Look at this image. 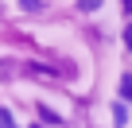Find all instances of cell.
<instances>
[{
    "label": "cell",
    "mask_w": 132,
    "mask_h": 128,
    "mask_svg": "<svg viewBox=\"0 0 132 128\" xmlns=\"http://www.w3.org/2000/svg\"><path fill=\"white\" fill-rule=\"evenodd\" d=\"M113 120H117V124H128V109H124V105H120V101H117V105H113Z\"/></svg>",
    "instance_id": "6da1fadb"
},
{
    "label": "cell",
    "mask_w": 132,
    "mask_h": 128,
    "mask_svg": "<svg viewBox=\"0 0 132 128\" xmlns=\"http://www.w3.org/2000/svg\"><path fill=\"white\" fill-rule=\"evenodd\" d=\"M78 8H82V12H97V8H101V0H78Z\"/></svg>",
    "instance_id": "7a4b0ae2"
},
{
    "label": "cell",
    "mask_w": 132,
    "mask_h": 128,
    "mask_svg": "<svg viewBox=\"0 0 132 128\" xmlns=\"http://www.w3.org/2000/svg\"><path fill=\"white\" fill-rule=\"evenodd\" d=\"M20 8L23 12H39V0H20Z\"/></svg>",
    "instance_id": "3957f363"
},
{
    "label": "cell",
    "mask_w": 132,
    "mask_h": 128,
    "mask_svg": "<svg viewBox=\"0 0 132 128\" xmlns=\"http://www.w3.org/2000/svg\"><path fill=\"white\" fill-rule=\"evenodd\" d=\"M120 89H124V93H128V97H132V74H128V78H124V82H120Z\"/></svg>",
    "instance_id": "277c9868"
},
{
    "label": "cell",
    "mask_w": 132,
    "mask_h": 128,
    "mask_svg": "<svg viewBox=\"0 0 132 128\" xmlns=\"http://www.w3.org/2000/svg\"><path fill=\"white\" fill-rule=\"evenodd\" d=\"M124 43H128V50H132V27H128V31H124Z\"/></svg>",
    "instance_id": "5b68a950"
},
{
    "label": "cell",
    "mask_w": 132,
    "mask_h": 128,
    "mask_svg": "<svg viewBox=\"0 0 132 128\" xmlns=\"http://www.w3.org/2000/svg\"><path fill=\"white\" fill-rule=\"evenodd\" d=\"M120 4H124V8H128V12H132V0H120Z\"/></svg>",
    "instance_id": "8992f818"
},
{
    "label": "cell",
    "mask_w": 132,
    "mask_h": 128,
    "mask_svg": "<svg viewBox=\"0 0 132 128\" xmlns=\"http://www.w3.org/2000/svg\"><path fill=\"white\" fill-rule=\"evenodd\" d=\"M35 128H39V124H35Z\"/></svg>",
    "instance_id": "52a82bcc"
},
{
    "label": "cell",
    "mask_w": 132,
    "mask_h": 128,
    "mask_svg": "<svg viewBox=\"0 0 132 128\" xmlns=\"http://www.w3.org/2000/svg\"><path fill=\"white\" fill-rule=\"evenodd\" d=\"M12 128H16V124H12Z\"/></svg>",
    "instance_id": "ba28073f"
}]
</instances>
